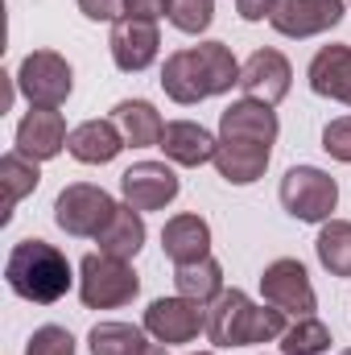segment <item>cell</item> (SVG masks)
Masks as SVG:
<instances>
[{
  "label": "cell",
  "mask_w": 351,
  "mask_h": 355,
  "mask_svg": "<svg viewBox=\"0 0 351 355\" xmlns=\"http://www.w3.org/2000/svg\"><path fill=\"white\" fill-rule=\"evenodd\" d=\"M162 87H166V95L174 103L194 107V103H203L211 95H223V91L240 87V62H236V54L223 42L186 46V50H174L166 58Z\"/></svg>",
  "instance_id": "6da1fadb"
},
{
  "label": "cell",
  "mask_w": 351,
  "mask_h": 355,
  "mask_svg": "<svg viewBox=\"0 0 351 355\" xmlns=\"http://www.w3.org/2000/svg\"><path fill=\"white\" fill-rule=\"evenodd\" d=\"M285 310L277 306H257L244 289H223L207 306V339L215 347H252V343H273L285 335Z\"/></svg>",
  "instance_id": "7a4b0ae2"
},
{
  "label": "cell",
  "mask_w": 351,
  "mask_h": 355,
  "mask_svg": "<svg viewBox=\"0 0 351 355\" xmlns=\"http://www.w3.org/2000/svg\"><path fill=\"white\" fill-rule=\"evenodd\" d=\"M4 281L17 297H25L33 306H54L58 297H67L75 277H71V261L54 244L33 236V240L12 244V252L4 261Z\"/></svg>",
  "instance_id": "3957f363"
},
{
  "label": "cell",
  "mask_w": 351,
  "mask_h": 355,
  "mask_svg": "<svg viewBox=\"0 0 351 355\" xmlns=\"http://www.w3.org/2000/svg\"><path fill=\"white\" fill-rule=\"evenodd\" d=\"M141 293V277L128 261H116L108 252H87L79 261V297L87 310H116L128 306Z\"/></svg>",
  "instance_id": "277c9868"
},
{
  "label": "cell",
  "mask_w": 351,
  "mask_h": 355,
  "mask_svg": "<svg viewBox=\"0 0 351 355\" xmlns=\"http://www.w3.org/2000/svg\"><path fill=\"white\" fill-rule=\"evenodd\" d=\"M281 207L298 223H327L331 211L339 207V182L318 170V166H293L281 178Z\"/></svg>",
  "instance_id": "5b68a950"
},
{
  "label": "cell",
  "mask_w": 351,
  "mask_h": 355,
  "mask_svg": "<svg viewBox=\"0 0 351 355\" xmlns=\"http://www.w3.org/2000/svg\"><path fill=\"white\" fill-rule=\"evenodd\" d=\"M116 207H120V202H116L103 186L71 182V186H62V194L54 198V223H58L67 236H75V240H95V236L112 223Z\"/></svg>",
  "instance_id": "8992f818"
},
{
  "label": "cell",
  "mask_w": 351,
  "mask_h": 355,
  "mask_svg": "<svg viewBox=\"0 0 351 355\" xmlns=\"http://www.w3.org/2000/svg\"><path fill=\"white\" fill-rule=\"evenodd\" d=\"M17 91L29 99V107H62L75 91V71L54 50H33L21 58Z\"/></svg>",
  "instance_id": "52a82bcc"
},
{
  "label": "cell",
  "mask_w": 351,
  "mask_h": 355,
  "mask_svg": "<svg viewBox=\"0 0 351 355\" xmlns=\"http://www.w3.org/2000/svg\"><path fill=\"white\" fill-rule=\"evenodd\" d=\"M261 293L268 306H277V310H285V314H293V318H306V314H314V306H318V297H314V285H310V272L302 261H293V257H281V261H273V265L261 272Z\"/></svg>",
  "instance_id": "ba28073f"
},
{
  "label": "cell",
  "mask_w": 351,
  "mask_h": 355,
  "mask_svg": "<svg viewBox=\"0 0 351 355\" xmlns=\"http://www.w3.org/2000/svg\"><path fill=\"white\" fill-rule=\"evenodd\" d=\"M145 331L157 343H166V347L190 343V339H198V331H207V306L203 302H190L182 293L178 297H157L145 310Z\"/></svg>",
  "instance_id": "9c48e42d"
},
{
  "label": "cell",
  "mask_w": 351,
  "mask_h": 355,
  "mask_svg": "<svg viewBox=\"0 0 351 355\" xmlns=\"http://www.w3.org/2000/svg\"><path fill=\"white\" fill-rule=\"evenodd\" d=\"M157 46H162V33H157V21H141V17H120L112 25V37H108V50H112V62L124 71V75H141L157 62Z\"/></svg>",
  "instance_id": "30bf717a"
},
{
  "label": "cell",
  "mask_w": 351,
  "mask_h": 355,
  "mask_svg": "<svg viewBox=\"0 0 351 355\" xmlns=\"http://www.w3.org/2000/svg\"><path fill=\"white\" fill-rule=\"evenodd\" d=\"M178 190H182V182H178V174L166 162H137V166H128L120 174V194L137 211H162V207H170L178 198Z\"/></svg>",
  "instance_id": "8fae6325"
},
{
  "label": "cell",
  "mask_w": 351,
  "mask_h": 355,
  "mask_svg": "<svg viewBox=\"0 0 351 355\" xmlns=\"http://www.w3.org/2000/svg\"><path fill=\"white\" fill-rule=\"evenodd\" d=\"M289 83H293V67L281 50H252L248 62L240 67V91L244 99H261L268 107H277L285 95H289Z\"/></svg>",
  "instance_id": "7c38bea8"
},
{
  "label": "cell",
  "mask_w": 351,
  "mask_h": 355,
  "mask_svg": "<svg viewBox=\"0 0 351 355\" xmlns=\"http://www.w3.org/2000/svg\"><path fill=\"white\" fill-rule=\"evenodd\" d=\"M343 21V0H281L277 12L268 17V25L281 37H314L327 33Z\"/></svg>",
  "instance_id": "4fadbf2b"
},
{
  "label": "cell",
  "mask_w": 351,
  "mask_h": 355,
  "mask_svg": "<svg viewBox=\"0 0 351 355\" xmlns=\"http://www.w3.org/2000/svg\"><path fill=\"white\" fill-rule=\"evenodd\" d=\"M71 132L58 107H29L25 120L17 124V153H25L29 162H50L67 149Z\"/></svg>",
  "instance_id": "5bb4252c"
},
{
  "label": "cell",
  "mask_w": 351,
  "mask_h": 355,
  "mask_svg": "<svg viewBox=\"0 0 351 355\" xmlns=\"http://www.w3.org/2000/svg\"><path fill=\"white\" fill-rule=\"evenodd\" d=\"M268 157H273V145L248 141V137H219L215 170H219L223 182H232V186H252L268 170Z\"/></svg>",
  "instance_id": "9a60e30c"
},
{
  "label": "cell",
  "mask_w": 351,
  "mask_h": 355,
  "mask_svg": "<svg viewBox=\"0 0 351 355\" xmlns=\"http://www.w3.org/2000/svg\"><path fill=\"white\" fill-rule=\"evenodd\" d=\"M174 166H186V170H198L207 162H215V149H219V137H211L203 124L194 120H170L166 132H162V145H157Z\"/></svg>",
  "instance_id": "2e32d148"
},
{
  "label": "cell",
  "mask_w": 351,
  "mask_h": 355,
  "mask_svg": "<svg viewBox=\"0 0 351 355\" xmlns=\"http://www.w3.org/2000/svg\"><path fill=\"white\" fill-rule=\"evenodd\" d=\"M124 145L128 141H124V132H120L116 120H83L79 128H71V141H67L71 157L83 162V166H108V162H116Z\"/></svg>",
  "instance_id": "e0dca14e"
},
{
  "label": "cell",
  "mask_w": 351,
  "mask_h": 355,
  "mask_svg": "<svg viewBox=\"0 0 351 355\" xmlns=\"http://www.w3.org/2000/svg\"><path fill=\"white\" fill-rule=\"evenodd\" d=\"M277 132H281L277 112L261 99H236L219 112V137H248V141L273 145Z\"/></svg>",
  "instance_id": "ac0fdd59"
},
{
  "label": "cell",
  "mask_w": 351,
  "mask_h": 355,
  "mask_svg": "<svg viewBox=\"0 0 351 355\" xmlns=\"http://www.w3.org/2000/svg\"><path fill=\"white\" fill-rule=\"evenodd\" d=\"M310 91L323 99H339L351 107V46H323L310 58Z\"/></svg>",
  "instance_id": "d6986e66"
},
{
  "label": "cell",
  "mask_w": 351,
  "mask_h": 355,
  "mask_svg": "<svg viewBox=\"0 0 351 355\" xmlns=\"http://www.w3.org/2000/svg\"><path fill=\"white\" fill-rule=\"evenodd\" d=\"M162 252L174 265H194L203 257H211V227L203 215H174L162 227Z\"/></svg>",
  "instance_id": "ffe728a7"
},
{
  "label": "cell",
  "mask_w": 351,
  "mask_h": 355,
  "mask_svg": "<svg viewBox=\"0 0 351 355\" xmlns=\"http://www.w3.org/2000/svg\"><path fill=\"white\" fill-rule=\"evenodd\" d=\"M112 120L120 124L124 141L132 149H149V145H162V132H166V120L162 112L149 103V99H120L112 107Z\"/></svg>",
  "instance_id": "44dd1931"
},
{
  "label": "cell",
  "mask_w": 351,
  "mask_h": 355,
  "mask_svg": "<svg viewBox=\"0 0 351 355\" xmlns=\"http://www.w3.org/2000/svg\"><path fill=\"white\" fill-rule=\"evenodd\" d=\"M95 244H99V252H108L116 261H132L141 252V244H145V219H141V211L128 207V202H120L116 215H112V223L95 236Z\"/></svg>",
  "instance_id": "7402d4cb"
},
{
  "label": "cell",
  "mask_w": 351,
  "mask_h": 355,
  "mask_svg": "<svg viewBox=\"0 0 351 355\" xmlns=\"http://www.w3.org/2000/svg\"><path fill=\"white\" fill-rule=\"evenodd\" d=\"M174 285H178L182 297L211 306V302L223 293V265H219L215 257H203V261H194V265H174Z\"/></svg>",
  "instance_id": "603a6c76"
},
{
  "label": "cell",
  "mask_w": 351,
  "mask_h": 355,
  "mask_svg": "<svg viewBox=\"0 0 351 355\" xmlns=\"http://www.w3.org/2000/svg\"><path fill=\"white\" fill-rule=\"evenodd\" d=\"M145 335L149 331L132 327V322H95L87 335V347L91 355H141L149 347Z\"/></svg>",
  "instance_id": "cb8c5ba5"
},
{
  "label": "cell",
  "mask_w": 351,
  "mask_h": 355,
  "mask_svg": "<svg viewBox=\"0 0 351 355\" xmlns=\"http://www.w3.org/2000/svg\"><path fill=\"white\" fill-rule=\"evenodd\" d=\"M318 265L331 277H351V223L348 219H327L318 240H314Z\"/></svg>",
  "instance_id": "d4e9b609"
},
{
  "label": "cell",
  "mask_w": 351,
  "mask_h": 355,
  "mask_svg": "<svg viewBox=\"0 0 351 355\" xmlns=\"http://www.w3.org/2000/svg\"><path fill=\"white\" fill-rule=\"evenodd\" d=\"M0 178H4V190H8V211H12L25 194H33V190H37L42 170H37V162H29L25 153H4V157H0ZM8 211H4V219H8Z\"/></svg>",
  "instance_id": "484cf974"
},
{
  "label": "cell",
  "mask_w": 351,
  "mask_h": 355,
  "mask_svg": "<svg viewBox=\"0 0 351 355\" xmlns=\"http://www.w3.org/2000/svg\"><path fill=\"white\" fill-rule=\"evenodd\" d=\"M327 347H331V331H327V322H318L314 314L298 318V322L285 327V335H281V355H323Z\"/></svg>",
  "instance_id": "4316f807"
},
{
  "label": "cell",
  "mask_w": 351,
  "mask_h": 355,
  "mask_svg": "<svg viewBox=\"0 0 351 355\" xmlns=\"http://www.w3.org/2000/svg\"><path fill=\"white\" fill-rule=\"evenodd\" d=\"M215 21V0H174L170 4V25L178 33H207Z\"/></svg>",
  "instance_id": "83f0119b"
},
{
  "label": "cell",
  "mask_w": 351,
  "mask_h": 355,
  "mask_svg": "<svg viewBox=\"0 0 351 355\" xmlns=\"http://www.w3.org/2000/svg\"><path fill=\"white\" fill-rule=\"evenodd\" d=\"M25 355H75V335L67 327H37L25 343Z\"/></svg>",
  "instance_id": "f1b7e54d"
},
{
  "label": "cell",
  "mask_w": 351,
  "mask_h": 355,
  "mask_svg": "<svg viewBox=\"0 0 351 355\" xmlns=\"http://www.w3.org/2000/svg\"><path fill=\"white\" fill-rule=\"evenodd\" d=\"M323 149H327L335 162L351 166V116H339V120H331V124L323 128Z\"/></svg>",
  "instance_id": "f546056e"
},
{
  "label": "cell",
  "mask_w": 351,
  "mask_h": 355,
  "mask_svg": "<svg viewBox=\"0 0 351 355\" xmlns=\"http://www.w3.org/2000/svg\"><path fill=\"white\" fill-rule=\"evenodd\" d=\"M79 8L91 21H112V25L124 17V0H79Z\"/></svg>",
  "instance_id": "4dcf8cb0"
},
{
  "label": "cell",
  "mask_w": 351,
  "mask_h": 355,
  "mask_svg": "<svg viewBox=\"0 0 351 355\" xmlns=\"http://www.w3.org/2000/svg\"><path fill=\"white\" fill-rule=\"evenodd\" d=\"M170 4H174V0H124V17L157 21V17H170Z\"/></svg>",
  "instance_id": "1f68e13d"
},
{
  "label": "cell",
  "mask_w": 351,
  "mask_h": 355,
  "mask_svg": "<svg viewBox=\"0 0 351 355\" xmlns=\"http://www.w3.org/2000/svg\"><path fill=\"white\" fill-rule=\"evenodd\" d=\"M277 4H281V0H236V12H240L244 21H268V17L277 12Z\"/></svg>",
  "instance_id": "d6a6232c"
},
{
  "label": "cell",
  "mask_w": 351,
  "mask_h": 355,
  "mask_svg": "<svg viewBox=\"0 0 351 355\" xmlns=\"http://www.w3.org/2000/svg\"><path fill=\"white\" fill-rule=\"evenodd\" d=\"M141 355H170V352H166V343H149Z\"/></svg>",
  "instance_id": "836d02e7"
},
{
  "label": "cell",
  "mask_w": 351,
  "mask_h": 355,
  "mask_svg": "<svg viewBox=\"0 0 351 355\" xmlns=\"http://www.w3.org/2000/svg\"><path fill=\"white\" fill-rule=\"evenodd\" d=\"M190 355H215V352H190Z\"/></svg>",
  "instance_id": "e575fe53"
},
{
  "label": "cell",
  "mask_w": 351,
  "mask_h": 355,
  "mask_svg": "<svg viewBox=\"0 0 351 355\" xmlns=\"http://www.w3.org/2000/svg\"><path fill=\"white\" fill-rule=\"evenodd\" d=\"M343 355H351V347H348V352H343Z\"/></svg>",
  "instance_id": "d590c367"
}]
</instances>
